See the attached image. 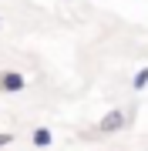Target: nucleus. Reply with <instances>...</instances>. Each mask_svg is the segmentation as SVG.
<instances>
[{"instance_id":"f257e3e1","label":"nucleus","mask_w":148,"mask_h":151,"mask_svg":"<svg viewBox=\"0 0 148 151\" xmlns=\"http://www.w3.org/2000/svg\"><path fill=\"white\" fill-rule=\"evenodd\" d=\"M125 124H128L125 111H118V108H115V111H108V114H104V118L98 121V134H118Z\"/></svg>"},{"instance_id":"f03ea898","label":"nucleus","mask_w":148,"mask_h":151,"mask_svg":"<svg viewBox=\"0 0 148 151\" xmlns=\"http://www.w3.org/2000/svg\"><path fill=\"white\" fill-rule=\"evenodd\" d=\"M24 87H27V81H24L20 70H0V91L4 94H17Z\"/></svg>"},{"instance_id":"7ed1b4c3","label":"nucleus","mask_w":148,"mask_h":151,"mask_svg":"<svg viewBox=\"0 0 148 151\" xmlns=\"http://www.w3.org/2000/svg\"><path fill=\"white\" fill-rule=\"evenodd\" d=\"M30 141H34V148H51V141H54V134H51V128H34Z\"/></svg>"},{"instance_id":"20e7f679","label":"nucleus","mask_w":148,"mask_h":151,"mask_svg":"<svg viewBox=\"0 0 148 151\" xmlns=\"http://www.w3.org/2000/svg\"><path fill=\"white\" fill-rule=\"evenodd\" d=\"M131 87H135V91H145V87H148V67H142V70L131 77Z\"/></svg>"},{"instance_id":"39448f33","label":"nucleus","mask_w":148,"mask_h":151,"mask_svg":"<svg viewBox=\"0 0 148 151\" xmlns=\"http://www.w3.org/2000/svg\"><path fill=\"white\" fill-rule=\"evenodd\" d=\"M7 145H14V134L10 131H0V148H7Z\"/></svg>"},{"instance_id":"423d86ee","label":"nucleus","mask_w":148,"mask_h":151,"mask_svg":"<svg viewBox=\"0 0 148 151\" xmlns=\"http://www.w3.org/2000/svg\"><path fill=\"white\" fill-rule=\"evenodd\" d=\"M0 27H4V24H0Z\"/></svg>"}]
</instances>
